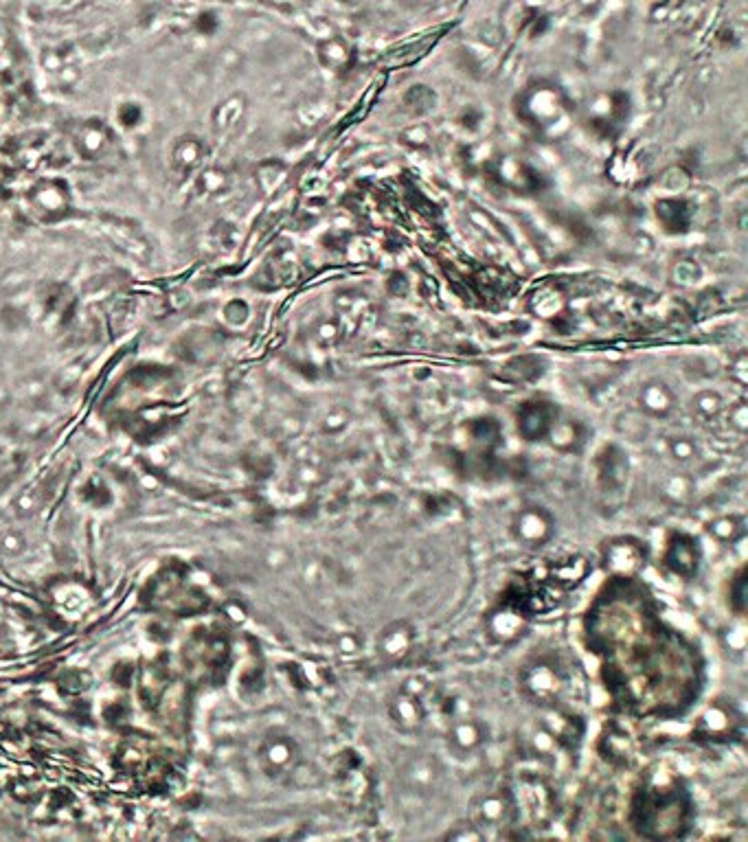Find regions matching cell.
I'll list each match as a JSON object with an SVG mask.
<instances>
[{
	"mask_svg": "<svg viewBox=\"0 0 748 842\" xmlns=\"http://www.w3.org/2000/svg\"><path fill=\"white\" fill-rule=\"evenodd\" d=\"M694 413L700 419H713L722 413V397L718 393H700L694 400Z\"/></svg>",
	"mask_w": 748,
	"mask_h": 842,
	"instance_id": "f546056e",
	"label": "cell"
},
{
	"mask_svg": "<svg viewBox=\"0 0 748 842\" xmlns=\"http://www.w3.org/2000/svg\"><path fill=\"white\" fill-rule=\"evenodd\" d=\"M555 417H558V413H555L549 404H542V402L525 404L523 411L518 413L520 435H523L527 441L547 439Z\"/></svg>",
	"mask_w": 748,
	"mask_h": 842,
	"instance_id": "e0dca14e",
	"label": "cell"
},
{
	"mask_svg": "<svg viewBox=\"0 0 748 842\" xmlns=\"http://www.w3.org/2000/svg\"><path fill=\"white\" fill-rule=\"evenodd\" d=\"M167 158L169 167H172L176 176H196L204 165V158H207V143H204L202 136L194 132H185L176 136L172 145H169Z\"/></svg>",
	"mask_w": 748,
	"mask_h": 842,
	"instance_id": "4fadbf2b",
	"label": "cell"
},
{
	"mask_svg": "<svg viewBox=\"0 0 748 842\" xmlns=\"http://www.w3.org/2000/svg\"><path fill=\"white\" fill-rule=\"evenodd\" d=\"M705 531L720 544H738L746 536V518L744 514L713 516L705 525Z\"/></svg>",
	"mask_w": 748,
	"mask_h": 842,
	"instance_id": "ffe728a7",
	"label": "cell"
},
{
	"mask_svg": "<svg viewBox=\"0 0 748 842\" xmlns=\"http://www.w3.org/2000/svg\"><path fill=\"white\" fill-rule=\"evenodd\" d=\"M417 641L415 625L408 619L389 621L376 636V656L384 665L398 667L413 654Z\"/></svg>",
	"mask_w": 748,
	"mask_h": 842,
	"instance_id": "30bf717a",
	"label": "cell"
},
{
	"mask_svg": "<svg viewBox=\"0 0 748 842\" xmlns=\"http://www.w3.org/2000/svg\"><path fill=\"white\" fill-rule=\"evenodd\" d=\"M602 566L610 575L634 577L648 566V544L634 536H617L602 546Z\"/></svg>",
	"mask_w": 748,
	"mask_h": 842,
	"instance_id": "9c48e42d",
	"label": "cell"
},
{
	"mask_svg": "<svg viewBox=\"0 0 748 842\" xmlns=\"http://www.w3.org/2000/svg\"><path fill=\"white\" fill-rule=\"evenodd\" d=\"M360 647H362V641H360V636H358L356 632H343V634H338V639H336V650H338L340 654H345V656L358 654V652H360Z\"/></svg>",
	"mask_w": 748,
	"mask_h": 842,
	"instance_id": "d6a6232c",
	"label": "cell"
},
{
	"mask_svg": "<svg viewBox=\"0 0 748 842\" xmlns=\"http://www.w3.org/2000/svg\"><path fill=\"white\" fill-rule=\"evenodd\" d=\"M527 746L531 750V755L542 757V759H553L562 744L555 739V735L549 731V728L538 720L529 726Z\"/></svg>",
	"mask_w": 748,
	"mask_h": 842,
	"instance_id": "cb8c5ba5",
	"label": "cell"
},
{
	"mask_svg": "<svg viewBox=\"0 0 748 842\" xmlns=\"http://www.w3.org/2000/svg\"><path fill=\"white\" fill-rule=\"evenodd\" d=\"M547 439L558 452H564V454L580 452L586 443V428L575 419L555 417Z\"/></svg>",
	"mask_w": 748,
	"mask_h": 842,
	"instance_id": "ac0fdd59",
	"label": "cell"
},
{
	"mask_svg": "<svg viewBox=\"0 0 748 842\" xmlns=\"http://www.w3.org/2000/svg\"><path fill=\"white\" fill-rule=\"evenodd\" d=\"M485 838L487 834L474 821H470V818L463 823H457L446 832V840H485Z\"/></svg>",
	"mask_w": 748,
	"mask_h": 842,
	"instance_id": "4dcf8cb0",
	"label": "cell"
},
{
	"mask_svg": "<svg viewBox=\"0 0 748 842\" xmlns=\"http://www.w3.org/2000/svg\"><path fill=\"white\" fill-rule=\"evenodd\" d=\"M387 715L393 724L395 731L404 735L419 733L426 724L428 709L424 698L415 696V693L398 687L389 693L387 698Z\"/></svg>",
	"mask_w": 748,
	"mask_h": 842,
	"instance_id": "7c38bea8",
	"label": "cell"
},
{
	"mask_svg": "<svg viewBox=\"0 0 748 842\" xmlns=\"http://www.w3.org/2000/svg\"><path fill=\"white\" fill-rule=\"evenodd\" d=\"M398 783L406 794L415 796V799H430L446 783L444 761L435 753L415 750V753L406 755L398 766Z\"/></svg>",
	"mask_w": 748,
	"mask_h": 842,
	"instance_id": "277c9868",
	"label": "cell"
},
{
	"mask_svg": "<svg viewBox=\"0 0 748 842\" xmlns=\"http://www.w3.org/2000/svg\"><path fill=\"white\" fill-rule=\"evenodd\" d=\"M663 564L672 575L689 582V579L698 575L702 564L700 542L694 536H689V533H672L665 544Z\"/></svg>",
	"mask_w": 748,
	"mask_h": 842,
	"instance_id": "8fae6325",
	"label": "cell"
},
{
	"mask_svg": "<svg viewBox=\"0 0 748 842\" xmlns=\"http://www.w3.org/2000/svg\"><path fill=\"white\" fill-rule=\"evenodd\" d=\"M520 691L540 707L558 704L566 691V674L562 665L551 656H536L523 665L518 674Z\"/></svg>",
	"mask_w": 748,
	"mask_h": 842,
	"instance_id": "6da1fadb",
	"label": "cell"
},
{
	"mask_svg": "<svg viewBox=\"0 0 748 842\" xmlns=\"http://www.w3.org/2000/svg\"><path fill=\"white\" fill-rule=\"evenodd\" d=\"M628 454H623L617 446H606L604 452L599 454L597 459V481L602 485L604 492H621L628 483Z\"/></svg>",
	"mask_w": 748,
	"mask_h": 842,
	"instance_id": "2e32d148",
	"label": "cell"
},
{
	"mask_svg": "<svg viewBox=\"0 0 748 842\" xmlns=\"http://www.w3.org/2000/svg\"><path fill=\"white\" fill-rule=\"evenodd\" d=\"M555 531H558V520L551 509L540 503L520 505L509 520V533L514 542L531 551L547 546L555 538Z\"/></svg>",
	"mask_w": 748,
	"mask_h": 842,
	"instance_id": "8992f818",
	"label": "cell"
},
{
	"mask_svg": "<svg viewBox=\"0 0 748 842\" xmlns=\"http://www.w3.org/2000/svg\"><path fill=\"white\" fill-rule=\"evenodd\" d=\"M744 645H746L744 628H733V630H729V634H727V647H729V650L742 652Z\"/></svg>",
	"mask_w": 748,
	"mask_h": 842,
	"instance_id": "836d02e7",
	"label": "cell"
},
{
	"mask_svg": "<svg viewBox=\"0 0 748 842\" xmlns=\"http://www.w3.org/2000/svg\"><path fill=\"white\" fill-rule=\"evenodd\" d=\"M555 577L560 579L564 584H573V582H582L588 573V564L584 557H566L558 566L553 568Z\"/></svg>",
	"mask_w": 748,
	"mask_h": 842,
	"instance_id": "83f0119b",
	"label": "cell"
},
{
	"mask_svg": "<svg viewBox=\"0 0 748 842\" xmlns=\"http://www.w3.org/2000/svg\"><path fill=\"white\" fill-rule=\"evenodd\" d=\"M527 630L525 614L512 606H498L485 617V632L498 645H509L518 641Z\"/></svg>",
	"mask_w": 748,
	"mask_h": 842,
	"instance_id": "9a60e30c",
	"label": "cell"
},
{
	"mask_svg": "<svg viewBox=\"0 0 748 842\" xmlns=\"http://www.w3.org/2000/svg\"><path fill=\"white\" fill-rule=\"evenodd\" d=\"M604 753L610 761H619V764H626L632 757V739L626 731H619V728H612L604 737Z\"/></svg>",
	"mask_w": 748,
	"mask_h": 842,
	"instance_id": "484cf974",
	"label": "cell"
},
{
	"mask_svg": "<svg viewBox=\"0 0 748 842\" xmlns=\"http://www.w3.org/2000/svg\"><path fill=\"white\" fill-rule=\"evenodd\" d=\"M694 492H696V487H694V481H691V476L680 474V472L663 476L659 483V494L670 505H687L689 500L694 498Z\"/></svg>",
	"mask_w": 748,
	"mask_h": 842,
	"instance_id": "603a6c76",
	"label": "cell"
},
{
	"mask_svg": "<svg viewBox=\"0 0 748 842\" xmlns=\"http://www.w3.org/2000/svg\"><path fill=\"white\" fill-rule=\"evenodd\" d=\"M516 812L518 805L514 792L507 785H494V788H487L474 796L470 805V821H474L487 834L492 829L512 825Z\"/></svg>",
	"mask_w": 748,
	"mask_h": 842,
	"instance_id": "52a82bcc",
	"label": "cell"
},
{
	"mask_svg": "<svg viewBox=\"0 0 748 842\" xmlns=\"http://www.w3.org/2000/svg\"><path fill=\"white\" fill-rule=\"evenodd\" d=\"M33 218L42 224H58L75 211L73 187L64 178H40L25 193Z\"/></svg>",
	"mask_w": 748,
	"mask_h": 842,
	"instance_id": "7a4b0ae2",
	"label": "cell"
},
{
	"mask_svg": "<svg viewBox=\"0 0 748 842\" xmlns=\"http://www.w3.org/2000/svg\"><path fill=\"white\" fill-rule=\"evenodd\" d=\"M487 742H490V724L472 709L448 715L444 744L452 759L468 761L479 755Z\"/></svg>",
	"mask_w": 748,
	"mask_h": 842,
	"instance_id": "5b68a950",
	"label": "cell"
},
{
	"mask_svg": "<svg viewBox=\"0 0 748 842\" xmlns=\"http://www.w3.org/2000/svg\"><path fill=\"white\" fill-rule=\"evenodd\" d=\"M257 764L270 779H286L299 770L303 761V748L299 739L283 728H270L259 739L257 746Z\"/></svg>",
	"mask_w": 748,
	"mask_h": 842,
	"instance_id": "3957f363",
	"label": "cell"
},
{
	"mask_svg": "<svg viewBox=\"0 0 748 842\" xmlns=\"http://www.w3.org/2000/svg\"><path fill=\"white\" fill-rule=\"evenodd\" d=\"M731 593H733L731 608L735 610V614H740V617H742L744 608H746V573H744V568L738 573V577H735L731 582Z\"/></svg>",
	"mask_w": 748,
	"mask_h": 842,
	"instance_id": "1f68e13d",
	"label": "cell"
},
{
	"mask_svg": "<svg viewBox=\"0 0 748 842\" xmlns=\"http://www.w3.org/2000/svg\"><path fill=\"white\" fill-rule=\"evenodd\" d=\"M667 454H670V459L680 465V468H687V465L694 463L700 457V450H698V443L691 439V437H672L667 441Z\"/></svg>",
	"mask_w": 748,
	"mask_h": 842,
	"instance_id": "4316f807",
	"label": "cell"
},
{
	"mask_svg": "<svg viewBox=\"0 0 748 842\" xmlns=\"http://www.w3.org/2000/svg\"><path fill=\"white\" fill-rule=\"evenodd\" d=\"M226 187H229V174L220 167H202L194 180V189L200 198L218 196V193L226 191Z\"/></svg>",
	"mask_w": 748,
	"mask_h": 842,
	"instance_id": "d4e9b609",
	"label": "cell"
},
{
	"mask_svg": "<svg viewBox=\"0 0 748 842\" xmlns=\"http://www.w3.org/2000/svg\"><path fill=\"white\" fill-rule=\"evenodd\" d=\"M740 726V713L735 711V704L727 700H713L709 707L700 713L696 722V733L702 739H729Z\"/></svg>",
	"mask_w": 748,
	"mask_h": 842,
	"instance_id": "5bb4252c",
	"label": "cell"
},
{
	"mask_svg": "<svg viewBox=\"0 0 748 842\" xmlns=\"http://www.w3.org/2000/svg\"><path fill=\"white\" fill-rule=\"evenodd\" d=\"M220 314H222V321L229 327H242L248 321V316H251V307H248V303L242 299H233L229 303H224Z\"/></svg>",
	"mask_w": 748,
	"mask_h": 842,
	"instance_id": "f1b7e54d",
	"label": "cell"
},
{
	"mask_svg": "<svg viewBox=\"0 0 748 842\" xmlns=\"http://www.w3.org/2000/svg\"><path fill=\"white\" fill-rule=\"evenodd\" d=\"M674 404H676L674 393L665 382L652 380L648 384H643V389L639 393V406L648 415L667 417L674 411Z\"/></svg>",
	"mask_w": 748,
	"mask_h": 842,
	"instance_id": "d6986e66",
	"label": "cell"
},
{
	"mask_svg": "<svg viewBox=\"0 0 748 842\" xmlns=\"http://www.w3.org/2000/svg\"><path fill=\"white\" fill-rule=\"evenodd\" d=\"M71 145L77 158H82L84 163L106 161L117 145V130L106 119L88 117L73 125Z\"/></svg>",
	"mask_w": 748,
	"mask_h": 842,
	"instance_id": "ba28073f",
	"label": "cell"
},
{
	"mask_svg": "<svg viewBox=\"0 0 748 842\" xmlns=\"http://www.w3.org/2000/svg\"><path fill=\"white\" fill-rule=\"evenodd\" d=\"M145 121H147V110H145L143 101H139V99L119 101L115 110H112V119H110L112 128H115L117 132H123V134L139 132L145 125Z\"/></svg>",
	"mask_w": 748,
	"mask_h": 842,
	"instance_id": "44dd1931",
	"label": "cell"
},
{
	"mask_svg": "<svg viewBox=\"0 0 748 842\" xmlns=\"http://www.w3.org/2000/svg\"><path fill=\"white\" fill-rule=\"evenodd\" d=\"M244 110H246V101L242 95H231L222 101L215 104V108L211 110V128L213 132L224 134L229 132L231 128H235L237 121L244 117Z\"/></svg>",
	"mask_w": 748,
	"mask_h": 842,
	"instance_id": "7402d4cb",
	"label": "cell"
}]
</instances>
